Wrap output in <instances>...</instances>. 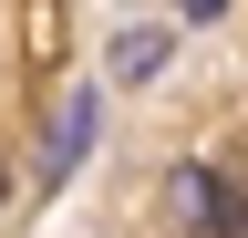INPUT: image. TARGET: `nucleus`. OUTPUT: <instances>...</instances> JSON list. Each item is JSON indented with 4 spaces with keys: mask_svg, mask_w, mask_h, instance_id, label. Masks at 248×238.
<instances>
[{
    "mask_svg": "<svg viewBox=\"0 0 248 238\" xmlns=\"http://www.w3.org/2000/svg\"><path fill=\"white\" fill-rule=\"evenodd\" d=\"M83 145H93V94H73V104H62V145H52V166H42V187H62V176L83 166Z\"/></svg>",
    "mask_w": 248,
    "mask_h": 238,
    "instance_id": "f257e3e1",
    "label": "nucleus"
},
{
    "mask_svg": "<svg viewBox=\"0 0 248 238\" xmlns=\"http://www.w3.org/2000/svg\"><path fill=\"white\" fill-rule=\"evenodd\" d=\"M207 207H217V187H207L197 166H176V176H166V218H176V228H207Z\"/></svg>",
    "mask_w": 248,
    "mask_h": 238,
    "instance_id": "f03ea898",
    "label": "nucleus"
},
{
    "mask_svg": "<svg viewBox=\"0 0 248 238\" xmlns=\"http://www.w3.org/2000/svg\"><path fill=\"white\" fill-rule=\"evenodd\" d=\"M114 73H124V83L166 73V32H124V52H114Z\"/></svg>",
    "mask_w": 248,
    "mask_h": 238,
    "instance_id": "7ed1b4c3",
    "label": "nucleus"
},
{
    "mask_svg": "<svg viewBox=\"0 0 248 238\" xmlns=\"http://www.w3.org/2000/svg\"><path fill=\"white\" fill-rule=\"evenodd\" d=\"M217 238H248V197H228V187H217Z\"/></svg>",
    "mask_w": 248,
    "mask_h": 238,
    "instance_id": "20e7f679",
    "label": "nucleus"
},
{
    "mask_svg": "<svg viewBox=\"0 0 248 238\" xmlns=\"http://www.w3.org/2000/svg\"><path fill=\"white\" fill-rule=\"evenodd\" d=\"M176 11H186V21H217V11H228V0H176Z\"/></svg>",
    "mask_w": 248,
    "mask_h": 238,
    "instance_id": "39448f33",
    "label": "nucleus"
}]
</instances>
